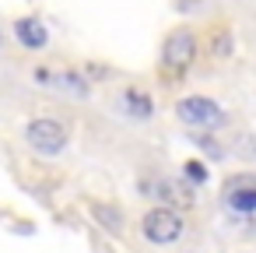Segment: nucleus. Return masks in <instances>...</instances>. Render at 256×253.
I'll return each mask as SVG.
<instances>
[{"mask_svg": "<svg viewBox=\"0 0 256 253\" xmlns=\"http://www.w3.org/2000/svg\"><path fill=\"white\" fill-rule=\"evenodd\" d=\"M196 60V36L190 29H176L162 43V74L168 81H179Z\"/></svg>", "mask_w": 256, "mask_h": 253, "instance_id": "obj_1", "label": "nucleus"}, {"mask_svg": "<svg viewBox=\"0 0 256 253\" xmlns=\"http://www.w3.org/2000/svg\"><path fill=\"white\" fill-rule=\"evenodd\" d=\"M176 116H179V123L196 127V130H214V127L224 123L221 106L214 99H207V95H186V99H179L176 102Z\"/></svg>", "mask_w": 256, "mask_h": 253, "instance_id": "obj_2", "label": "nucleus"}, {"mask_svg": "<svg viewBox=\"0 0 256 253\" xmlns=\"http://www.w3.org/2000/svg\"><path fill=\"white\" fill-rule=\"evenodd\" d=\"M140 228H144V235H148L154 246H172V242L186 232V221H182V214L172 211V207H151V211L140 218Z\"/></svg>", "mask_w": 256, "mask_h": 253, "instance_id": "obj_3", "label": "nucleus"}, {"mask_svg": "<svg viewBox=\"0 0 256 253\" xmlns=\"http://www.w3.org/2000/svg\"><path fill=\"white\" fill-rule=\"evenodd\" d=\"M25 141H28V148L39 151V155H60V151L67 148L70 134H67V127H64L60 120L42 116V120H32V123H28Z\"/></svg>", "mask_w": 256, "mask_h": 253, "instance_id": "obj_4", "label": "nucleus"}, {"mask_svg": "<svg viewBox=\"0 0 256 253\" xmlns=\"http://www.w3.org/2000/svg\"><path fill=\"white\" fill-rule=\"evenodd\" d=\"M224 204L235 214H256V183L252 179H232L224 186Z\"/></svg>", "mask_w": 256, "mask_h": 253, "instance_id": "obj_5", "label": "nucleus"}, {"mask_svg": "<svg viewBox=\"0 0 256 253\" xmlns=\"http://www.w3.org/2000/svg\"><path fill=\"white\" fill-rule=\"evenodd\" d=\"M148 190H151L158 200H165V204H179V207H193V200H196L193 190L182 186V183H176V179H151Z\"/></svg>", "mask_w": 256, "mask_h": 253, "instance_id": "obj_6", "label": "nucleus"}, {"mask_svg": "<svg viewBox=\"0 0 256 253\" xmlns=\"http://www.w3.org/2000/svg\"><path fill=\"white\" fill-rule=\"evenodd\" d=\"M123 113L134 116V120H151V116H154V99H151V92L130 85V88L123 92Z\"/></svg>", "mask_w": 256, "mask_h": 253, "instance_id": "obj_7", "label": "nucleus"}, {"mask_svg": "<svg viewBox=\"0 0 256 253\" xmlns=\"http://www.w3.org/2000/svg\"><path fill=\"white\" fill-rule=\"evenodd\" d=\"M14 36H18V43H22L25 50H42V46L50 43V32H46V25H42L39 18H22V22L14 25Z\"/></svg>", "mask_w": 256, "mask_h": 253, "instance_id": "obj_8", "label": "nucleus"}, {"mask_svg": "<svg viewBox=\"0 0 256 253\" xmlns=\"http://www.w3.org/2000/svg\"><path fill=\"white\" fill-rule=\"evenodd\" d=\"M92 214L109 228V232H120L123 228V211L120 207H109V204H92Z\"/></svg>", "mask_w": 256, "mask_h": 253, "instance_id": "obj_9", "label": "nucleus"}, {"mask_svg": "<svg viewBox=\"0 0 256 253\" xmlns=\"http://www.w3.org/2000/svg\"><path fill=\"white\" fill-rule=\"evenodd\" d=\"M210 53H214L218 60H228V57H232V36H228V29H224V25H218V29H214Z\"/></svg>", "mask_w": 256, "mask_h": 253, "instance_id": "obj_10", "label": "nucleus"}, {"mask_svg": "<svg viewBox=\"0 0 256 253\" xmlns=\"http://www.w3.org/2000/svg\"><path fill=\"white\" fill-rule=\"evenodd\" d=\"M182 176L190 179V183H207V176H210V169L200 162V158H190L186 165H182Z\"/></svg>", "mask_w": 256, "mask_h": 253, "instance_id": "obj_11", "label": "nucleus"}, {"mask_svg": "<svg viewBox=\"0 0 256 253\" xmlns=\"http://www.w3.org/2000/svg\"><path fill=\"white\" fill-rule=\"evenodd\" d=\"M196 4H200V0H179V8H186V11H190V8H196Z\"/></svg>", "mask_w": 256, "mask_h": 253, "instance_id": "obj_12", "label": "nucleus"}, {"mask_svg": "<svg viewBox=\"0 0 256 253\" xmlns=\"http://www.w3.org/2000/svg\"><path fill=\"white\" fill-rule=\"evenodd\" d=\"M249 221H252V228H256V214H249Z\"/></svg>", "mask_w": 256, "mask_h": 253, "instance_id": "obj_13", "label": "nucleus"}]
</instances>
